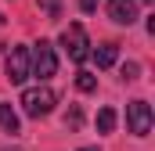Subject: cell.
<instances>
[{
    "mask_svg": "<svg viewBox=\"0 0 155 151\" xmlns=\"http://www.w3.org/2000/svg\"><path fill=\"white\" fill-rule=\"evenodd\" d=\"M7 79L11 83H25L29 79V50L25 47H11V54H7Z\"/></svg>",
    "mask_w": 155,
    "mask_h": 151,
    "instance_id": "obj_5",
    "label": "cell"
},
{
    "mask_svg": "<svg viewBox=\"0 0 155 151\" xmlns=\"http://www.w3.org/2000/svg\"><path fill=\"white\" fill-rule=\"evenodd\" d=\"M116 58H119V47H116V43H101V47L94 50L97 69H112V65H116Z\"/></svg>",
    "mask_w": 155,
    "mask_h": 151,
    "instance_id": "obj_7",
    "label": "cell"
},
{
    "mask_svg": "<svg viewBox=\"0 0 155 151\" xmlns=\"http://www.w3.org/2000/svg\"><path fill=\"white\" fill-rule=\"evenodd\" d=\"M79 151H97V148H79Z\"/></svg>",
    "mask_w": 155,
    "mask_h": 151,
    "instance_id": "obj_15",
    "label": "cell"
},
{
    "mask_svg": "<svg viewBox=\"0 0 155 151\" xmlns=\"http://www.w3.org/2000/svg\"><path fill=\"white\" fill-rule=\"evenodd\" d=\"M144 4H152V0H144Z\"/></svg>",
    "mask_w": 155,
    "mask_h": 151,
    "instance_id": "obj_17",
    "label": "cell"
},
{
    "mask_svg": "<svg viewBox=\"0 0 155 151\" xmlns=\"http://www.w3.org/2000/svg\"><path fill=\"white\" fill-rule=\"evenodd\" d=\"M54 72H58L54 47H51L47 40H40L36 47H33V54H29V76H36V79H51Z\"/></svg>",
    "mask_w": 155,
    "mask_h": 151,
    "instance_id": "obj_2",
    "label": "cell"
},
{
    "mask_svg": "<svg viewBox=\"0 0 155 151\" xmlns=\"http://www.w3.org/2000/svg\"><path fill=\"white\" fill-rule=\"evenodd\" d=\"M0 130L4 133H18V115L11 104H0Z\"/></svg>",
    "mask_w": 155,
    "mask_h": 151,
    "instance_id": "obj_8",
    "label": "cell"
},
{
    "mask_svg": "<svg viewBox=\"0 0 155 151\" xmlns=\"http://www.w3.org/2000/svg\"><path fill=\"white\" fill-rule=\"evenodd\" d=\"M61 47H65V54H69L72 61H87V58H90V40H87V33H83L79 22H72V25L61 33Z\"/></svg>",
    "mask_w": 155,
    "mask_h": 151,
    "instance_id": "obj_3",
    "label": "cell"
},
{
    "mask_svg": "<svg viewBox=\"0 0 155 151\" xmlns=\"http://www.w3.org/2000/svg\"><path fill=\"white\" fill-rule=\"evenodd\" d=\"M126 126L134 137H148L152 133V104L148 101H130L126 104Z\"/></svg>",
    "mask_w": 155,
    "mask_h": 151,
    "instance_id": "obj_4",
    "label": "cell"
},
{
    "mask_svg": "<svg viewBox=\"0 0 155 151\" xmlns=\"http://www.w3.org/2000/svg\"><path fill=\"white\" fill-rule=\"evenodd\" d=\"M108 18L116 25H134L137 22V4L134 0H108Z\"/></svg>",
    "mask_w": 155,
    "mask_h": 151,
    "instance_id": "obj_6",
    "label": "cell"
},
{
    "mask_svg": "<svg viewBox=\"0 0 155 151\" xmlns=\"http://www.w3.org/2000/svg\"><path fill=\"white\" fill-rule=\"evenodd\" d=\"M54 104H58V94H54L51 86H33V90L22 94V112L29 115V119H43V115H51V112H54Z\"/></svg>",
    "mask_w": 155,
    "mask_h": 151,
    "instance_id": "obj_1",
    "label": "cell"
},
{
    "mask_svg": "<svg viewBox=\"0 0 155 151\" xmlns=\"http://www.w3.org/2000/svg\"><path fill=\"white\" fill-rule=\"evenodd\" d=\"M76 86L83 90V94H94V90H97V79H94L90 72H76Z\"/></svg>",
    "mask_w": 155,
    "mask_h": 151,
    "instance_id": "obj_10",
    "label": "cell"
},
{
    "mask_svg": "<svg viewBox=\"0 0 155 151\" xmlns=\"http://www.w3.org/2000/svg\"><path fill=\"white\" fill-rule=\"evenodd\" d=\"M40 7H43L51 18H58V11H61V4H58V0H40Z\"/></svg>",
    "mask_w": 155,
    "mask_h": 151,
    "instance_id": "obj_12",
    "label": "cell"
},
{
    "mask_svg": "<svg viewBox=\"0 0 155 151\" xmlns=\"http://www.w3.org/2000/svg\"><path fill=\"white\" fill-rule=\"evenodd\" d=\"M0 151H18V148H0Z\"/></svg>",
    "mask_w": 155,
    "mask_h": 151,
    "instance_id": "obj_16",
    "label": "cell"
},
{
    "mask_svg": "<svg viewBox=\"0 0 155 151\" xmlns=\"http://www.w3.org/2000/svg\"><path fill=\"white\" fill-rule=\"evenodd\" d=\"M79 7H83V11H94V7H97V0H79Z\"/></svg>",
    "mask_w": 155,
    "mask_h": 151,
    "instance_id": "obj_14",
    "label": "cell"
},
{
    "mask_svg": "<svg viewBox=\"0 0 155 151\" xmlns=\"http://www.w3.org/2000/svg\"><path fill=\"white\" fill-rule=\"evenodd\" d=\"M79 122H83V115H79V108H69V112H65V126H69V130H76Z\"/></svg>",
    "mask_w": 155,
    "mask_h": 151,
    "instance_id": "obj_11",
    "label": "cell"
},
{
    "mask_svg": "<svg viewBox=\"0 0 155 151\" xmlns=\"http://www.w3.org/2000/svg\"><path fill=\"white\" fill-rule=\"evenodd\" d=\"M123 76H126V79H137V65H134V61H130V65H123Z\"/></svg>",
    "mask_w": 155,
    "mask_h": 151,
    "instance_id": "obj_13",
    "label": "cell"
},
{
    "mask_svg": "<svg viewBox=\"0 0 155 151\" xmlns=\"http://www.w3.org/2000/svg\"><path fill=\"white\" fill-rule=\"evenodd\" d=\"M116 130V108H101L97 112V133H112Z\"/></svg>",
    "mask_w": 155,
    "mask_h": 151,
    "instance_id": "obj_9",
    "label": "cell"
}]
</instances>
